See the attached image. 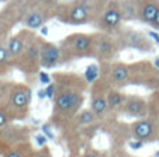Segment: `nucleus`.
Wrapping results in <instances>:
<instances>
[{"mask_svg":"<svg viewBox=\"0 0 159 157\" xmlns=\"http://www.w3.org/2000/svg\"><path fill=\"white\" fill-rule=\"evenodd\" d=\"M63 65L62 50L59 45L52 42H42L41 46V68L42 69H57Z\"/></svg>","mask_w":159,"mask_h":157,"instance_id":"13","label":"nucleus"},{"mask_svg":"<svg viewBox=\"0 0 159 157\" xmlns=\"http://www.w3.org/2000/svg\"><path fill=\"white\" fill-rule=\"evenodd\" d=\"M34 157H52V151L48 145H45V146H42V147H39L38 150H35Z\"/></svg>","mask_w":159,"mask_h":157,"instance_id":"26","label":"nucleus"},{"mask_svg":"<svg viewBox=\"0 0 159 157\" xmlns=\"http://www.w3.org/2000/svg\"><path fill=\"white\" fill-rule=\"evenodd\" d=\"M37 95H38V98H47V91H45V89H42V90H39L38 93H37Z\"/></svg>","mask_w":159,"mask_h":157,"instance_id":"35","label":"nucleus"},{"mask_svg":"<svg viewBox=\"0 0 159 157\" xmlns=\"http://www.w3.org/2000/svg\"><path fill=\"white\" fill-rule=\"evenodd\" d=\"M152 62H153V65H155V66H156V68H158V69H159V56H158V58H155V59H153V60H152Z\"/></svg>","mask_w":159,"mask_h":157,"instance_id":"37","label":"nucleus"},{"mask_svg":"<svg viewBox=\"0 0 159 157\" xmlns=\"http://www.w3.org/2000/svg\"><path fill=\"white\" fill-rule=\"evenodd\" d=\"M45 91H47V98H48V100H51V101L54 100L55 93H57V87H55L54 80H52V83H49V84L45 86Z\"/></svg>","mask_w":159,"mask_h":157,"instance_id":"28","label":"nucleus"},{"mask_svg":"<svg viewBox=\"0 0 159 157\" xmlns=\"http://www.w3.org/2000/svg\"><path fill=\"white\" fill-rule=\"evenodd\" d=\"M121 49H135L139 52H153L155 44L148 37V34H142L139 31H124L118 37H116Z\"/></svg>","mask_w":159,"mask_h":157,"instance_id":"10","label":"nucleus"},{"mask_svg":"<svg viewBox=\"0 0 159 157\" xmlns=\"http://www.w3.org/2000/svg\"><path fill=\"white\" fill-rule=\"evenodd\" d=\"M111 87H108L107 83L99 79L94 83L90 84V110L96 114V116L100 121H107L110 118H116L110 112L107 102V93Z\"/></svg>","mask_w":159,"mask_h":157,"instance_id":"9","label":"nucleus"},{"mask_svg":"<svg viewBox=\"0 0 159 157\" xmlns=\"http://www.w3.org/2000/svg\"><path fill=\"white\" fill-rule=\"evenodd\" d=\"M83 76L89 84L99 80L100 79V63H92V65H89L86 68V70H84Z\"/></svg>","mask_w":159,"mask_h":157,"instance_id":"21","label":"nucleus"},{"mask_svg":"<svg viewBox=\"0 0 159 157\" xmlns=\"http://www.w3.org/2000/svg\"><path fill=\"white\" fill-rule=\"evenodd\" d=\"M34 142H35V145L38 147H42V146H45L48 143V137L45 136L44 133H37L34 135Z\"/></svg>","mask_w":159,"mask_h":157,"instance_id":"29","label":"nucleus"},{"mask_svg":"<svg viewBox=\"0 0 159 157\" xmlns=\"http://www.w3.org/2000/svg\"><path fill=\"white\" fill-rule=\"evenodd\" d=\"M44 39L33 37L28 42L27 48L17 59L14 60V66L21 70L27 77H34L41 70V46Z\"/></svg>","mask_w":159,"mask_h":157,"instance_id":"5","label":"nucleus"},{"mask_svg":"<svg viewBox=\"0 0 159 157\" xmlns=\"http://www.w3.org/2000/svg\"><path fill=\"white\" fill-rule=\"evenodd\" d=\"M92 44H93V37L89 34L79 33L66 37L59 45L62 50L63 63L72 62L76 59H83V58H90Z\"/></svg>","mask_w":159,"mask_h":157,"instance_id":"3","label":"nucleus"},{"mask_svg":"<svg viewBox=\"0 0 159 157\" xmlns=\"http://www.w3.org/2000/svg\"><path fill=\"white\" fill-rule=\"evenodd\" d=\"M57 93L52 100L49 122L55 129L63 130L73 121L84 104V93L90 89L83 74L72 72L52 73Z\"/></svg>","mask_w":159,"mask_h":157,"instance_id":"1","label":"nucleus"},{"mask_svg":"<svg viewBox=\"0 0 159 157\" xmlns=\"http://www.w3.org/2000/svg\"><path fill=\"white\" fill-rule=\"evenodd\" d=\"M132 139L141 140L144 143H153L159 140V114H152L144 118L135 119L129 124Z\"/></svg>","mask_w":159,"mask_h":157,"instance_id":"8","label":"nucleus"},{"mask_svg":"<svg viewBox=\"0 0 159 157\" xmlns=\"http://www.w3.org/2000/svg\"><path fill=\"white\" fill-rule=\"evenodd\" d=\"M72 157H104V151H100L90 146H86L82 150L72 153Z\"/></svg>","mask_w":159,"mask_h":157,"instance_id":"22","label":"nucleus"},{"mask_svg":"<svg viewBox=\"0 0 159 157\" xmlns=\"http://www.w3.org/2000/svg\"><path fill=\"white\" fill-rule=\"evenodd\" d=\"M148 102H149V111L151 112L159 114V87L156 90H153V91H151L149 97H148Z\"/></svg>","mask_w":159,"mask_h":157,"instance_id":"23","label":"nucleus"},{"mask_svg":"<svg viewBox=\"0 0 159 157\" xmlns=\"http://www.w3.org/2000/svg\"><path fill=\"white\" fill-rule=\"evenodd\" d=\"M34 153H35V149L33 143L31 140H27L10 149L7 153H4L3 157H34Z\"/></svg>","mask_w":159,"mask_h":157,"instance_id":"19","label":"nucleus"},{"mask_svg":"<svg viewBox=\"0 0 159 157\" xmlns=\"http://www.w3.org/2000/svg\"><path fill=\"white\" fill-rule=\"evenodd\" d=\"M151 27H152V28H155L156 31H159V10H158V13H156L155 18H153L152 24H151Z\"/></svg>","mask_w":159,"mask_h":157,"instance_id":"34","label":"nucleus"},{"mask_svg":"<svg viewBox=\"0 0 159 157\" xmlns=\"http://www.w3.org/2000/svg\"><path fill=\"white\" fill-rule=\"evenodd\" d=\"M37 77H38V81L41 84H44V86H47V84H49V83H52V74H49V73H47V72H42V70H39V73L37 74Z\"/></svg>","mask_w":159,"mask_h":157,"instance_id":"25","label":"nucleus"},{"mask_svg":"<svg viewBox=\"0 0 159 157\" xmlns=\"http://www.w3.org/2000/svg\"><path fill=\"white\" fill-rule=\"evenodd\" d=\"M145 145H147V143L141 142V140H137V139H131L128 143H127V146H128L131 150H141Z\"/></svg>","mask_w":159,"mask_h":157,"instance_id":"30","label":"nucleus"},{"mask_svg":"<svg viewBox=\"0 0 159 157\" xmlns=\"http://www.w3.org/2000/svg\"><path fill=\"white\" fill-rule=\"evenodd\" d=\"M10 56H9V52H7V48L4 46H0V65H6L9 63Z\"/></svg>","mask_w":159,"mask_h":157,"instance_id":"32","label":"nucleus"},{"mask_svg":"<svg viewBox=\"0 0 159 157\" xmlns=\"http://www.w3.org/2000/svg\"><path fill=\"white\" fill-rule=\"evenodd\" d=\"M127 100V94L121 89H110L107 93V102L110 112L113 116H120V111L124 107V102Z\"/></svg>","mask_w":159,"mask_h":157,"instance_id":"17","label":"nucleus"},{"mask_svg":"<svg viewBox=\"0 0 159 157\" xmlns=\"http://www.w3.org/2000/svg\"><path fill=\"white\" fill-rule=\"evenodd\" d=\"M123 21H132L138 18V6L137 0H120L118 2Z\"/></svg>","mask_w":159,"mask_h":157,"instance_id":"18","label":"nucleus"},{"mask_svg":"<svg viewBox=\"0 0 159 157\" xmlns=\"http://www.w3.org/2000/svg\"><path fill=\"white\" fill-rule=\"evenodd\" d=\"M147 34H148V37H149V38L153 41V44L159 45V34L156 33V31H148Z\"/></svg>","mask_w":159,"mask_h":157,"instance_id":"33","label":"nucleus"},{"mask_svg":"<svg viewBox=\"0 0 159 157\" xmlns=\"http://www.w3.org/2000/svg\"><path fill=\"white\" fill-rule=\"evenodd\" d=\"M31 98H33V90L27 84L16 83L9 87L6 110L10 114L11 119L21 121L27 118L30 114Z\"/></svg>","mask_w":159,"mask_h":157,"instance_id":"2","label":"nucleus"},{"mask_svg":"<svg viewBox=\"0 0 159 157\" xmlns=\"http://www.w3.org/2000/svg\"><path fill=\"white\" fill-rule=\"evenodd\" d=\"M100 79L111 89H125L129 86V65L123 62H102Z\"/></svg>","mask_w":159,"mask_h":157,"instance_id":"6","label":"nucleus"},{"mask_svg":"<svg viewBox=\"0 0 159 157\" xmlns=\"http://www.w3.org/2000/svg\"><path fill=\"white\" fill-rule=\"evenodd\" d=\"M33 34L31 33H23V34H18L16 37H11L9 39V44H7V52H9V56H10V60H16L18 56H20L23 52L27 48L28 42L31 41L33 38Z\"/></svg>","mask_w":159,"mask_h":157,"instance_id":"15","label":"nucleus"},{"mask_svg":"<svg viewBox=\"0 0 159 157\" xmlns=\"http://www.w3.org/2000/svg\"><path fill=\"white\" fill-rule=\"evenodd\" d=\"M123 21L120 11V6L118 2H110L108 6L106 7V10L102 13L97 23V27L103 31V33H116L120 28V24Z\"/></svg>","mask_w":159,"mask_h":157,"instance_id":"12","label":"nucleus"},{"mask_svg":"<svg viewBox=\"0 0 159 157\" xmlns=\"http://www.w3.org/2000/svg\"><path fill=\"white\" fill-rule=\"evenodd\" d=\"M48 20L47 15H44L42 13L38 11H30L27 14V17L24 18V24L28 30H38L45 24V21Z\"/></svg>","mask_w":159,"mask_h":157,"instance_id":"20","label":"nucleus"},{"mask_svg":"<svg viewBox=\"0 0 159 157\" xmlns=\"http://www.w3.org/2000/svg\"><path fill=\"white\" fill-rule=\"evenodd\" d=\"M92 37H93V44H92L90 58L96 59L99 63L113 62L117 59L121 48L114 37H111L108 33H97Z\"/></svg>","mask_w":159,"mask_h":157,"instance_id":"7","label":"nucleus"},{"mask_svg":"<svg viewBox=\"0 0 159 157\" xmlns=\"http://www.w3.org/2000/svg\"><path fill=\"white\" fill-rule=\"evenodd\" d=\"M59 18L63 23L82 25L90 21V10L86 3H75L59 14Z\"/></svg>","mask_w":159,"mask_h":157,"instance_id":"14","label":"nucleus"},{"mask_svg":"<svg viewBox=\"0 0 159 157\" xmlns=\"http://www.w3.org/2000/svg\"><path fill=\"white\" fill-rule=\"evenodd\" d=\"M113 153H114V157H137V156H132L129 154L125 149H120V147H111Z\"/></svg>","mask_w":159,"mask_h":157,"instance_id":"31","label":"nucleus"},{"mask_svg":"<svg viewBox=\"0 0 159 157\" xmlns=\"http://www.w3.org/2000/svg\"><path fill=\"white\" fill-rule=\"evenodd\" d=\"M10 121H11V116L7 112V110L6 108H0V128L6 126Z\"/></svg>","mask_w":159,"mask_h":157,"instance_id":"27","label":"nucleus"},{"mask_svg":"<svg viewBox=\"0 0 159 157\" xmlns=\"http://www.w3.org/2000/svg\"><path fill=\"white\" fill-rule=\"evenodd\" d=\"M41 34L42 35H47V34H48V28L45 27V25H42L41 27Z\"/></svg>","mask_w":159,"mask_h":157,"instance_id":"36","label":"nucleus"},{"mask_svg":"<svg viewBox=\"0 0 159 157\" xmlns=\"http://www.w3.org/2000/svg\"><path fill=\"white\" fill-rule=\"evenodd\" d=\"M41 130L42 133L45 135V136L48 137V139L51 140H55V133H54V126H52L51 122H47V124H44L41 126Z\"/></svg>","mask_w":159,"mask_h":157,"instance_id":"24","label":"nucleus"},{"mask_svg":"<svg viewBox=\"0 0 159 157\" xmlns=\"http://www.w3.org/2000/svg\"><path fill=\"white\" fill-rule=\"evenodd\" d=\"M129 65V86H138L153 91L159 87V69L151 60H139Z\"/></svg>","mask_w":159,"mask_h":157,"instance_id":"4","label":"nucleus"},{"mask_svg":"<svg viewBox=\"0 0 159 157\" xmlns=\"http://www.w3.org/2000/svg\"><path fill=\"white\" fill-rule=\"evenodd\" d=\"M149 112L151 111H149L148 98H144L137 94H127V100L124 102V107L120 111V115L139 119L149 115Z\"/></svg>","mask_w":159,"mask_h":157,"instance_id":"11","label":"nucleus"},{"mask_svg":"<svg viewBox=\"0 0 159 157\" xmlns=\"http://www.w3.org/2000/svg\"><path fill=\"white\" fill-rule=\"evenodd\" d=\"M138 20L151 25L159 10V0H137Z\"/></svg>","mask_w":159,"mask_h":157,"instance_id":"16","label":"nucleus"},{"mask_svg":"<svg viewBox=\"0 0 159 157\" xmlns=\"http://www.w3.org/2000/svg\"><path fill=\"white\" fill-rule=\"evenodd\" d=\"M153 157H159V149H158V151H156V153L153 154Z\"/></svg>","mask_w":159,"mask_h":157,"instance_id":"38","label":"nucleus"}]
</instances>
